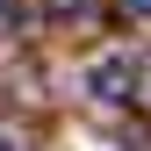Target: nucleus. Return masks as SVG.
I'll use <instances>...</instances> for the list:
<instances>
[{
    "instance_id": "nucleus-2",
    "label": "nucleus",
    "mask_w": 151,
    "mask_h": 151,
    "mask_svg": "<svg viewBox=\"0 0 151 151\" xmlns=\"http://www.w3.org/2000/svg\"><path fill=\"white\" fill-rule=\"evenodd\" d=\"M86 0H43V14H79Z\"/></svg>"
},
{
    "instance_id": "nucleus-1",
    "label": "nucleus",
    "mask_w": 151,
    "mask_h": 151,
    "mask_svg": "<svg viewBox=\"0 0 151 151\" xmlns=\"http://www.w3.org/2000/svg\"><path fill=\"white\" fill-rule=\"evenodd\" d=\"M129 79H137V58H122V50H115V58H101V65L86 72V93H93V101H122Z\"/></svg>"
},
{
    "instance_id": "nucleus-3",
    "label": "nucleus",
    "mask_w": 151,
    "mask_h": 151,
    "mask_svg": "<svg viewBox=\"0 0 151 151\" xmlns=\"http://www.w3.org/2000/svg\"><path fill=\"white\" fill-rule=\"evenodd\" d=\"M122 14L129 22H151V0H122Z\"/></svg>"
},
{
    "instance_id": "nucleus-4",
    "label": "nucleus",
    "mask_w": 151,
    "mask_h": 151,
    "mask_svg": "<svg viewBox=\"0 0 151 151\" xmlns=\"http://www.w3.org/2000/svg\"><path fill=\"white\" fill-rule=\"evenodd\" d=\"M0 151H7V129H0Z\"/></svg>"
}]
</instances>
